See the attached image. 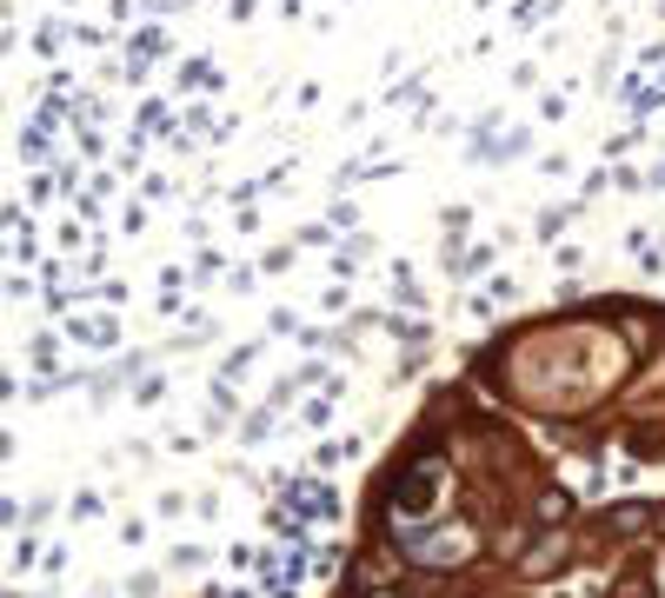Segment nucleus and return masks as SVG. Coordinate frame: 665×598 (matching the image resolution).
Returning <instances> with one entry per match:
<instances>
[{
  "label": "nucleus",
  "instance_id": "1",
  "mask_svg": "<svg viewBox=\"0 0 665 598\" xmlns=\"http://www.w3.org/2000/svg\"><path fill=\"white\" fill-rule=\"evenodd\" d=\"M559 565H565V539H546L539 552H526L520 572H526V578H546V572H559Z\"/></svg>",
  "mask_w": 665,
  "mask_h": 598
},
{
  "label": "nucleus",
  "instance_id": "3",
  "mask_svg": "<svg viewBox=\"0 0 665 598\" xmlns=\"http://www.w3.org/2000/svg\"><path fill=\"white\" fill-rule=\"evenodd\" d=\"M565 512H572V499H565V492H546V499H539V512H533V519H539V526H559Z\"/></svg>",
  "mask_w": 665,
  "mask_h": 598
},
{
  "label": "nucleus",
  "instance_id": "2",
  "mask_svg": "<svg viewBox=\"0 0 665 598\" xmlns=\"http://www.w3.org/2000/svg\"><path fill=\"white\" fill-rule=\"evenodd\" d=\"M645 512H652V505H619L612 519H606V532H619V539H626V532H639V526H645Z\"/></svg>",
  "mask_w": 665,
  "mask_h": 598
}]
</instances>
